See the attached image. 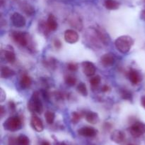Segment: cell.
<instances>
[{"mask_svg":"<svg viewBox=\"0 0 145 145\" xmlns=\"http://www.w3.org/2000/svg\"><path fill=\"white\" fill-rule=\"evenodd\" d=\"M135 41L133 38L127 35L121 36L118 37L115 41V45L118 51L122 53H126L131 49L134 44Z\"/></svg>","mask_w":145,"mask_h":145,"instance_id":"1","label":"cell"},{"mask_svg":"<svg viewBox=\"0 0 145 145\" xmlns=\"http://www.w3.org/2000/svg\"><path fill=\"white\" fill-rule=\"evenodd\" d=\"M28 109L31 112L38 114H42L43 112V106L39 98V93L34 92L31 99L28 102Z\"/></svg>","mask_w":145,"mask_h":145,"instance_id":"2","label":"cell"},{"mask_svg":"<svg viewBox=\"0 0 145 145\" xmlns=\"http://www.w3.org/2000/svg\"><path fill=\"white\" fill-rule=\"evenodd\" d=\"M4 129L10 132H16L22 127V121L18 117H10L3 124Z\"/></svg>","mask_w":145,"mask_h":145,"instance_id":"3","label":"cell"},{"mask_svg":"<svg viewBox=\"0 0 145 145\" xmlns=\"http://www.w3.org/2000/svg\"><path fill=\"white\" fill-rule=\"evenodd\" d=\"M130 134L134 137H140L145 134V124L141 122H136L130 127Z\"/></svg>","mask_w":145,"mask_h":145,"instance_id":"4","label":"cell"},{"mask_svg":"<svg viewBox=\"0 0 145 145\" xmlns=\"http://www.w3.org/2000/svg\"><path fill=\"white\" fill-rule=\"evenodd\" d=\"M12 38L16 43L21 46H25L28 44L27 34L21 31H14L12 32Z\"/></svg>","mask_w":145,"mask_h":145,"instance_id":"5","label":"cell"},{"mask_svg":"<svg viewBox=\"0 0 145 145\" xmlns=\"http://www.w3.org/2000/svg\"><path fill=\"white\" fill-rule=\"evenodd\" d=\"M11 20L13 25L14 26L17 27V28H22V27L25 26V24H26V21H25L24 16L17 12L14 13L12 14L11 17Z\"/></svg>","mask_w":145,"mask_h":145,"instance_id":"6","label":"cell"},{"mask_svg":"<svg viewBox=\"0 0 145 145\" xmlns=\"http://www.w3.org/2000/svg\"><path fill=\"white\" fill-rule=\"evenodd\" d=\"M78 134L85 137H94L98 134V131L91 127H84L78 130Z\"/></svg>","mask_w":145,"mask_h":145,"instance_id":"7","label":"cell"},{"mask_svg":"<svg viewBox=\"0 0 145 145\" xmlns=\"http://www.w3.org/2000/svg\"><path fill=\"white\" fill-rule=\"evenodd\" d=\"M83 72L86 76H92L96 72V67L93 63L90 61H84L82 63Z\"/></svg>","mask_w":145,"mask_h":145,"instance_id":"8","label":"cell"},{"mask_svg":"<svg viewBox=\"0 0 145 145\" xmlns=\"http://www.w3.org/2000/svg\"><path fill=\"white\" fill-rule=\"evenodd\" d=\"M65 40L69 44H75L79 40V34L74 30L68 29L65 32Z\"/></svg>","mask_w":145,"mask_h":145,"instance_id":"9","label":"cell"},{"mask_svg":"<svg viewBox=\"0 0 145 145\" xmlns=\"http://www.w3.org/2000/svg\"><path fill=\"white\" fill-rule=\"evenodd\" d=\"M3 54H4V58L6 61L10 63H13L16 61V55L14 53V48L11 45L6 46L5 49L3 50Z\"/></svg>","mask_w":145,"mask_h":145,"instance_id":"10","label":"cell"},{"mask_svg":"<svg viewBox=\"0 0 145 145\" xmlns=\"http://www.w3.org/2000/svg\"><path fill=\"white\" fill-rule=\"evenodd\" d=\"M110 139L113 142L119 144H122L125 141V134H124V132L120 130H114L111 133Z\"/></svg>","mask_w":145,"mask_h":145,"instance_id":"11","label":"cell"},{"mask_svg":"<svg viewBox=\"0 0 145 145\" xmlns=\"http://www.w3.org/2000/svg\"><path fill=\"white\" fill-rule=\"evenodd\" d=\"M31 125L33 129L38 132H41L43 131L44 126L42 120L36 115H33L31 119Z\"/></svg>","mask_w":145,"mask_h":145,"instance_id":"12","label":"cell"},{"mask_svg":"<svg viewBox=\"0 0 145 145\" xmlns=\"http://www.w3.org/2000/svg\"><path fill=\"white\" fill-rule=\"evenodd\" d=\"M115 61L116 60H115L114 55H113V54L110 53L104 54L101 58V63L106 67L113 65L114 64Z\"/></svg>","mask_w":145,"mask_h":145,"instance_id":"13","label":"cell"},{"mask_svg":"<svg viewBox=\"0 0 145 145\" xmlns=\"http://www.w3.org/2000/svg\"><path fill=\"white\" fill-rule=\"evenodd\" d=\"M84 117L86 120L89 123L92 124V125H96L99 122V117L96 112L89 111L84 113Z\"/></svg>","mask_w":145,"mask_h":145,"instance_id":"14","label":"cell"},{"mask_svg":"<svg viewBox=\"0 0 145 145\" xmlns=\"http://www.w3.org/2000/svg\"><path fill=\"white\" fill-rule=\"evenodd\" d=\"M129 80L133 85H137L141 81V76L138 71L132 69L129 72Z\"/></svg>","mask_w":145,"mask_h":145,"instance_id":"15","label":"cell"},{"mask_svg":"<svg viewBox=\"0 0 145 145\" xmlns=\"http://www.w3.org/2000/svg\"><path fill=\"white\" fill-rule=\"evenodd\" d=\"M69 24L72 26V27H74V28L77 30H82V27H83V24H82V20L80 19L79 16H72L69 20Z\"/></svg>","mask_w":145,"mask_h":145,"instance_id":"16","label":"cell"},{"mask_svg":"<svg viewBox=\"0 0 145 145\" xmlns=\"http://www.w3.org/2000/svg\"><path fill=\"white\" fill-rule=\"evenodd\" d=\"M46 23L50 31H55V30L57 28L58 24L57 22L56 18H55V16L52 15V14H50L49 16H48V21H47Z\"/></svg>","mask_w":145,"mask_h":145,"instance_id":"17","label":"cell"},{"mask_svg":"<svg viewBox=\"0 0 145 145\" xmlns=\"http://www.w3.org/2000/svg\"><path fill=\"white\" fill-rule=\"evenodd\" d=\"M16 74L15 71L7 66H2L1 68V78H8L14 76Z\"/></svg>","mask_w":145,"mask_h":145,"instance_id":"18","label":"cell"},{"mask_svg":"<svg viewBox=\"0 0 145 145\" xmlns=\"http://www.w3.org/2000/svg\"><path fill=\"white\" fill-rule=\"evenodd\" d=\"M31 82H32V80H31V77L27 75H23L20 80V85L24 89L29 88L31 85Z\"/></svg>","mask_w":145,"mask_h":145,"instance_id":"19","label":"cell"},{"mask_svg":"<svg viewBox=\"0 0 145 145\" xmlns=\"http://www.w3.org/2000/svg\"><path fill=\"white\" fill-rule=\"evenodd\" d=\"M104 5L106 9L109 10H116L118 9L120 7V4L116 0H106Z\"/></svg>","mask_w":145,"mask_h":145,"instance_id":"20","label":"cell"},{"mask_svg":"<svg viewBox=\"0 0 145 145\" xmlns=\"http://www.w3.org/2000/svg\"><path fill=\"white\" fill-rule=\"evenodd\" d=\"M18 139V145H30V140L27 136L21 134L17 137Z\"/></svg>","mask_w":145,"mask_h":145,"instance_id":"21","label":"cell"},{"mask_svg":"<svg viewBox=\"0 0 145 145\" xmlns=\"http://www.w3.org/2000/svg\"><path fill=\"white\" fill-rule=\"evenodd\" d=\"M45 117L46 119V122L48 124L51 125L54 122L55 118V115L53 112H51V111H47L45 114Z\"/></svg>","mask_w":145,"mask_h":145,"instance_id":"22","label":"cell"},{"mask_svg":"<svg viewBox=\"0 0 145 145\" xmlns=\"http://www.w3.org/2000/svg\"><path fill=\"white\" fill-rule=\"evenodd\" d=\"M83 116L82 112H73L72 114V122L73 124H77Z\"/></svg>","mask_w":145,"mask_h":145,"instance_id":"23","label":"cell"},{"mask_svg":"<svg viewBox=\"0 0 145 145\" xmlns=\"http://www.w3.org/2000/svg\"><path fill=\"white\" fill-rule=\"evenodd\" d=\"M77 91L79 93L82 94L83 96H87V88H86V85H85L84 82H80V83L77 85Z\"/></svg>","mask_w":145,"mask_h":145,"instance_id":"24","label":"cell"},{"mask_svg":"<svg viewBox=\"0 0 145 145\" xmlns=\"http://www.w3.org/2000/svg\"><path fill=\"white\" fill-rule=\"evenodd\" d=\"M65 81L67 85H68L69 86H74L76 82V78L72 75H67L65 77Z\"/></svg>","mask_w":145,"mask_h":145,"instance_id":"25","label":"cell"},{"mask_svg":"<svg viewBox=\"0 0 145 145\" xmlns=\"http://www.w3.org/2000/svg\"><path fill=\"white\" fill-rule=\"evenodd\" d=\"M121 96L123 99L127 100L132 101L133 100V95L132 92L130 91L127 90H123L121 92Z\"/></svg>","mask_w":145,"mask_h":145,"instance_id":"26","label":"cell"},{"mask_svg":"<svg viewBox=\"0 0 145 145\" xmlns=\"http://www.w3.org/2000/svg\"><path fill=\"white\" fill-rule=\"evenodd\" d=\"M22 9L24 10V12L26 14H28V15H32L34 13V9L28 4H24L22 7Z\"/></svg>","mask_w":145,"mask_h":145,"instance_id":"27","label":"cell"},{"mask_svg":"<svg viewBox=\"0 0 145 145\" xmlns=\"http://www.w3.org/2000/svg\"><path fill=\"white\" fill-rule=\"evenodd\" d=\"M101 80V78L99 75H96V76L93 77V78H91L90 80V83L91 84L92 86L96 87L100 84Z\"/></svg>","mask_w":145,"mask_h":145,"instance_id":"28","label":"cell"},{"mask_svg":"<svg viewBox=\"0 0 145 145\" xmlns=\"http://www.w3.org/2000/svg\"><path fill=\"white\" fill-rule=\"evenodd\" d=\"M67 68L72 72H75L78 70V65L74 63H69L67 65Z\"/></svg>","mask_w":145,"mask_h":145,"instance_id":"29","label":"cell"},{"mask_svg":"<svg viewBox=\"0 0 145 145\" xmlns=\"http://www.w3.org/2000/svg\"><path fill=\"white\" fill-rule=\"evenodd\" d=\"M8 145H18V139H17V137L11 136L8 139Z\"/></svg>","mask_w":145,"mask_h":145,"instance_id":"30","label":"cell"},{"mask_svg":"<svg viewBox=\"0 0 145 145\" xmlns=\"http://www.w3.org/2000/svg\"><path fill=\"white\" fill-rule=\"evenodd\" d=\"M6 100V93L4 92V90L2 89V88H1L0 89V102H4V100Z\"/></svg>","mask_w":145,"mask_h":145,"instance_id":"31","label":"cell"},{"mask_svg":"<svg viewBox=\"0 0 145 145\" xmlns=\"http://www.w3.org/2000/svg\"><path fill=\"white\" fill-rule=\"evenodd\" d=\"M54 45L57 49H60L62 48V43L59 39H55L54 41Z\"/></svg>","mask_w":145,"mask_h":145,"instance_id":"32","label":"cell"},{"mask_svg":"<svg viewBox=\"0 0 145 145\" xmlns=\"http://www.w3.org/2000/svg\"><path fill=\"white\" fill-rule=\"evenodd\" d=\"M8 106H9V108L11 109V111H14L16 109V105L13 101H10L8 102Z\"/></svg>","mask_w":145,"mask_h":145,"instance_id":"33","label":"cell"},{"mask_svg":"<svg viewBox=\"0 0 145 145\" xmlns=\"http://www.w3.org/2000/svg\"><path fill=\"white\" fill-rule=\"evenodd\" d=\"M5 109L4 108V107L1 105V106H0V115H1V117H3V116H4V115L5 114Z\"/></svg>","mask_w":145,"mask_h":145,"instance_id":"34","label":"cell"},{"mask_svg":"<svg viewBox=\"0 0 145 145\" xmlns=\"http://www.w3.org/2000/svg\"><path fill=\"white\" fill-rule=\"evenodd\" d=\"M109 89H110V88H109V87L108 86V85H103L101 88V90L102 92H108V91L109 90Z\"/></svg>","mask_w":145,"mask_h":145,"instance_id":"35","label":"cell"},{"mask_svg":"<svg viewBox=\"0 0 145 145\" xmlns=\"http://www.w3.org/2000/svg\"><path fill=\"white\" fill-rule=\"evenodd\" d=\"M141 104L143 107L145 109V95H143L141 98Z\"/></svg>","mask_w":145,"mask_h":145,"instance_id":"36","label":"cell"},{"mask_svg":"<svg viewBox=\"0 0 145 145\" xmlns=\"http://www.w3.org/2000/svg\"><path fill=\"white\" fill-rule=\"evenodd\" d=\"M141 18L145 21V9L143 10L141 13Z\"/></svg>","mask_w":145,"mask_h":145,"instance_id":"37","label":"cell"},{"mask_svg":"<svg viewBox=\"0 0 145 145\" xmlns=\"http://www.w3.org/2000/svg\"><path fill=\"white\" fill-rule=\"evenodd\" d=\"M41 145H50V144L48 142H46V141H44V142H42V144H41Z\"/></svg>","mask_w":145,"mask_h":145,"instance_id":"38","label":"cell"},{"mask_svg":"<svg viewBox=\"0 0 145 145\" xmlns=\"http://www.w3.org/2000/svg\"><path fill=\"white\" fill-rule=\"evenodd\" d=\"M56 145H67V144H65V143H58V144H57Z\"/></svg>","mask_w":145,"mask_h":145,"instance_id":"39","label":"cell"},{"mask_svg":"<svg viewBox=\"0 0 145 145\" xmlns=\"http://www.w3.org/2000/svg\"><path fill=\"white\" fill-rule=\"evenodd\" d=\"M128 145H133V144H128Z\"/></svg>","mask_w":145,"mask_h":145,"instance_id":"40","label":"cell"},{"mask_svg":"<svg viewBox=\"0 0 145 145\" xmlns=\"http://www.w3.org/2000/svg\"><path fill=\"white\" fill-rule=\"evenodd\" d=\"M144 2H145V0H144Z\"/></svg>","mask_w":145,"mask_h":145,"instance_id":"41","label":"cell"}]
</instances>
